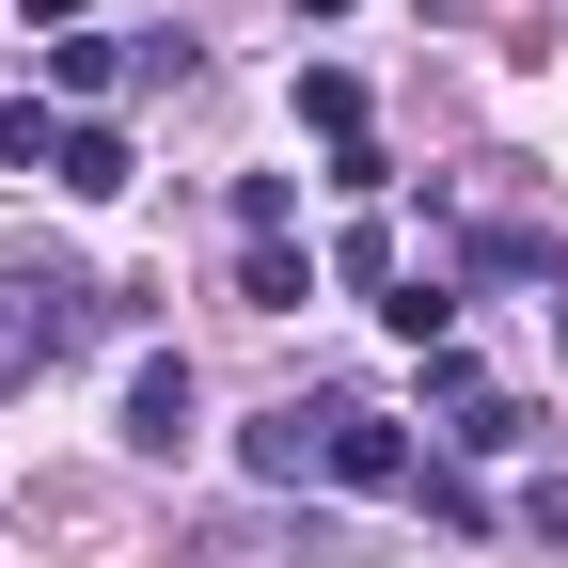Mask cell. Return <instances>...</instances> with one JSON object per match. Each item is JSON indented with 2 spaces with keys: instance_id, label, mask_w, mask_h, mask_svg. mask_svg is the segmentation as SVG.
<instances>
[{
  "instance_id": "4fadbf2b",
  "label": "cell",
  "mask_w": 568,
  "mask_h": 568,
  "mask_svg": "<svg viewBox=\"0 0 568 568\" xmlns=\"http://www.w3.org/2000/svg\"><path fill=\"white\" fill-rule=\"evenodd\" d=\"M32 32H80V0H32Z\"/></svg>"
},
{
  "instance_id": "52a82bcc",
  "label": "cell",
  "mask_w": 568,
  "mask_h": 568,
  "mask_svg": "<svg viewBox=\"0 0 568 568\" xmlns=\"http://www.w3.org/2000/svg\"><path fill=\"white\" fill-rule=\"evenodd\" d=\"M443 443H458V458H521V443H537V410H521V395H458V410H443Z\"/></svg>"
},
{
  "instance_id": "5b68a950",
  "label": "cell",
  "mask_w": 568,
  "mask_h": 568,
  "mask_svg": "<svg viewBox=\"0 0 568 568\" xmlns=\"http://www.w3.org/2000/svg\"><path fill=\"white\" fill-rule=\"evenodd\" d=\"M126 174H142V159H126V126H63V142H48V190H63V205H111Z\"/></svg>"
},
{
  "instance_id": "9c48e42d",
  "label": "cell",
  "mask_w": 568,
  "mask_h": 568,
  "mask_svg": "<svg viewBox=\"0 0 568 568\" xmlns=\"http://www.w3.org/2000/svg\"><path fill=\"white\" fill-rule=\"evenodd\" d=\"M458 268H474V284H552V253H537L521 222H474V237H458Z\"/></svg>"
},
{
  "instance_id": "277c9868",
  "label": "cell",
  "mask_w": 568,
  "mask_h": 568,
  "mask_svg": "<svg viewBox=\"0 0 568 568\" xmlns=\"http://www.w3.org/2000/svg\"><path fill=\"white\" fill-rule=\"evenodd\" d=\"M332 489H426L410 426H395V410H347V395H332Z\"/></svg>"
},
{
  "instance_id": "ba28073f",
  "label": "cell",
  "mask_w": 568,
  "mask_h": 568,
  "mask_svg": "<svg viewBox=\"0 0 568 568\" xmlns=\"http://www.w3.org/2000/svg\"><path fill=\"white\" fill-rule=\"evenodd\" d=\"M301 126L347 159V142H364V80H347V63H301Z\"/></svg>"
},
{
  "instance_id": "7c38bea8",
  "label": "cell",
  "mask_w": 568,
  "mask_h": 568,
  "mask_svg": "<svg viewBox=\"0 0 568 568\" xmlns=\"http://www.w3.org/2000/svg\"><path fill=\"white\" fill-rule=\"evenodd\" d=\"M237 237H301V190H284V174H237Z\"/></svg>"
},
{
  "instance_id": "6da1fadb",
  "label": "cell",
  "mask_w": 568,
  "mask_h": 568,
  "mask_svg": "<svg viewBox=\"0 0 568 568\" xmlns=\"http://www.w3.org/2000/svg\"><path fill=\"white\" fill-rule=\"evenodd\" d=\"M80 332H111V284H80V268H32V253H0V395L17 379H48Z\"/></svg>"
},
{
  "instance_id": "8992f818",
  "label": "cell",
  "mask_w": 568,
  "mask_h": 568,
  "mask_svg": "<svg viewBox=\"0 0 568 568\" xmlns=\"http://www.w3.org/2000/svg\"><path fill=\"white\" fill-rule=\"evenodd\" d=\"M237 301H253V316H301V301H316V253H301V237H253V253H237Z\"/></svg>"
},
{
  "instance_id": "9a60e30c",
  "label": "cell",
  "mask_w": 568,
  "mask_h": 568,
  "mask_svg": "<svg viewBox=\"0 0 568 568\" xmlns=\"http://www.w3.org/2000/svg\"><path fill=\"white\" fill-rule=\"evenodd\" d=\"M301 17H347V0H301Z\"/></svg>"
},
{
  "instance_id": "30bf717a",
  "label": "cell",
  "mask_w": 568,
  "mask_h": 568,
  "mask_svg": "<svg viewBox=\"0 0 568 568\" xmlns=\"http://www.w3.org/2000/svg\"><path fill=\"white\" fill-rule=\"evenodd\" d=\"M379 316H395L410 347H458V284H443V268H410V284H395V301H379Z\"/></svg>"
},
{
  "instance_id": "5bb4252c",
  "label": "cell",
  "mask_w": 568,
  "mask_h": 568,
  "mask_svg": "<svg viewBox=\"0 0 568 568\" xmlns=\"http://www.w3.org/2000/svg\"><path fill=\"white\" fill-rule=\"evenodd\" d=\"M537 316H552V347H568V284H552V301H537Z\"/></svg>"
},
{
  "instance_id": "7a4b0ae2",
  "label": "cell",
  "mask_w": 568,
  "mask_h": 568,
  "mask_svg": "<svg viewBox=\"0 0 568 568\" xmlns=\"http://www.w3.org/2000/svg\"><path fill=\"white\" fill-rule=\"evenodd\" d=\"M190 443H205V379L174 347H142L126 364V458H190Z\"/></svg>"
},
{
  "instance_id": "3957f363",
  "label": "cell",
  "mask_w": 568,
  "mask_h": 568,
  "mask_svg": "<svg viewBox=\"0 0 568 568\" xmlns=\"http://www.w3.org/2000/svg\"><path fill=\"white\" fill-rule=\"evenodd\" d=\"M237 474H253V489L332 474V410H301V395H284V410H253V426H237Z\"/></svg>"
},
{
  "instance_id": "2e32d148",
  "label": "cell",
  "mask_w": 568,
  "mask_h": 568,
  "mask_svg": "<svg viewBox=\"0 0 568 568\" xmlns=\"http://www.w3.org/2000/svg\"><path fill=\"white\" fill-rule=\"evenodd\" d=\"M0 111H17V95H0Z\"/></svg>"
},
{
  "instance_id": "8fae6325",
  "label": "cell",
  "mask_w": 568,
  "mask_h": 568,
  "mask_svg": "<svg viewBox=\"0 0 568 568\" xmlns=\"http://www.w3.org/2000/svg\"><path fill=\"white\" fill-rule=\"evenodd\" d=\"M332 268H347V284H379V301L410 284V253H395V222H347V237H332Z\"/></svg>"
}]
</instances>
